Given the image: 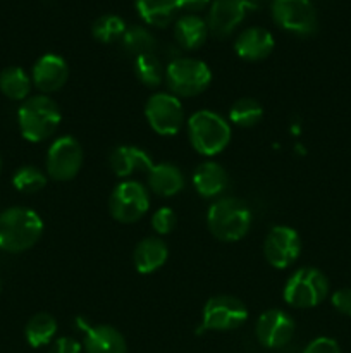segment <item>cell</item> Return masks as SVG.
<instances>
[{
    "mask_svg": "<svg viewBox=\"0 0 351 353\" xmlns=\"http://www.w3.org/2000/svg\"><path fill=\"white\" fill-rule=\"evenodd\" d=\"M43 234V221L26 207H10L0 214V250L21 254L34 247Z\"/></svg>",
    "mask_w": 351,
    "mask_h": 353,
    "instance_id": "obj_1",
    "label": "cell"
},
{
    "mask_svg": "<svg viewBox=\"0 0 351 353\" xmlns=\"http://www.w3.org/2000/svg\"><path fill=\"white\" fill-rule=\"evenodd\" d=\"M62 121L57 102L47 95L28 97L17 110V124L24 140L40 143L57 131Z\"/></svg>",
    "mask_w": 351,
    "mask_h": 353,
    "instance_id": "obj_2",
    "label": "cell"
},
{
    "mask_svg": "<svg viewBox=\"0 0 351 353\" xmlns=\"http://www.w3.org/2000/svg\"><path fill=\"white\" fill-rule=\"evenodd\" d=\"M251 210L241 199L227 196L212 203L206 214V224L213 238L226 243L241 240L251 228Z\"/></svg>",
    "mask_w": 351,
    "mask_h": 353,
    "instance_id": "obj_3",
    "label": "cell"
},
{
    "mask_svg": "<svg viewBox=\"0 0 351 353\" xmlns=\"http://www.w3.org/2000/svg\"><path fill=\"white\" fill-rule=\"evenodd\" d=\"M188 134L198 154L212 157L220 154L231 141V126L212 110H198L188 121Z\"/></svg>",
    "mask_w": 351,
    "mask_h": 353,
    "instance_id": "obj_4",
    "label": "cell"
},
{
    "mask_svg": "<svg viewBox=\"0 0 351 353\" xmlns=\"http://www.w3.org/2000/svg\"><path fill=\"white\" fill-rule=\"evenodd\" d=\"M329 293V279L315 268H301L289 276L284 286V300L295 309H312L322 303Z\"/></svg>",
    "mask_w": 351,
    "mask_h": 353,
    "instance_id": "obj_5",
    "label": "cell"
},
{
    "mask_svg": "<svg viewBox=\"0 0 351 353\" xmlns=\"http://www.w3.org/2000/svg\"><path fill=\"white\" fill-rule=\"evenodd\" d=\"M165 81L174 95L196 97L205 92L212 81L210 68L198 59H176L165 69Z\"/></svg>",
    "mask_w": 351,
    "mask_h": 353,
    "instance_id": "obj_6",
    "label": "cell"
},
{
    "mask_svg": "<svg viewBox=\"0 0 351 353\" xmlns=\"http://www.w3.org/2000/svg\"><path fill=\"white\" fill-rule=\"evenodd\" d=\"M148 207H150V196L147 188L141 183L131 179L119 183L109 199L110 216L124 224L140 221L147 214Z\"/></svg>",
    "mask_w": 351,
    "mask_h": 353,
    "instance_id": "obj_7",
    "label": "cell"
},
{
    "mask_svg": "<svg viewBox=\"0 0 351 353\" xmlns=\"http://www.w3.org/2000/svg\"><path fill=\"white\" fill-rule=\"evenodd\" d=\"M248 319V309L240 299L231 295L212 296L203 307V331H233Z\"/></svg>",
    "mask_w": 351,
    "mask_h": 353,
    "instance_id": "obj_8",
    "label": "cell"
},
{
    "mask_svg": "<svg viewBox=\"0 0 351 353\" xmlns=\"http://www.w3.org/2000/svg\"><path fill=\"white\" fill-rule=\"evenodd\" d=\"M145 116L155 133L172 137L184 123V109L181 100L171 93H155L147 100Z\"/></svg>",
    "mask_w": 351,
    "mask_h": 353,
    "instance_id": "obj_9",
    "label": "cell"
},
{
    "mask_svg": "<svg viewBox=\"0 0 351 353\" xmlns=\"http://www.w3.org/2000/svg\"><path fill=\"white\" fill-rule=\"evenodd\" d=\"M83 165V148L74 137H58L47 152V172L55 181L76 178Z\"/></svg>",
    "mask_w": 351,
    "mask_h": 353,
    "instance_id": "obj_10",
    "label": "cell"
},
{
    "mask_svg": "<svg viewBox=\"0 0 351 353\" xmlns=\"http://www.w3.org/2000/svg\"><path fill=\"white\" fill-rule=\"evenodd\" d=\"M272 17L279 28L301 37L317 30V12L310 0H274Z\"/></svg>",
    "mask_w": 351,
    "mask_h": 353,
    "instance_id": "obj_11",
    "label": "cell"
},
{
    "mask_svg": "<svg viewBox=\"0 0 351 353\" xmlns=\"http://www.w3.org/2000/svg\"><path fill=\"white\" fill-rule=\"evenodd\" d=\"M264 254L272 268H289L301 254L299 234L289 226H274L264 241Z\"/></svg>",
    "mask_w": 351,
    "mask_h": 353,
    "instance_id": "obj_12",
    "label": "cell"
},
{
    "mask_svg": "<svg viewBox=\"0 0 351 353\" xmlns=\"http://www.w3.org/2000/svg\"><path fill=\"white\" fill-rule=\"evenodd\" d=\"M253 7L250 0H212L206 19L209 31L213 37H227L243 23Z\"/></svg>",
    "mask_w": 351,
    "mask_h": 353,
    "instance_id": "obj_13",
    "label": "cell"
},
{
    "mask_svg": "<svg viewBox=\"0 0 351 353\" xmlns=\"http://www.w3.org/2000/svg\"><path fill=\"white\" fill-rule=\"evenodd\" d=\"M295 336V321L281 309L265 310L257 321V338L265 348H282Z\"/></svg>",
    "mask_w": 351,
    "mask_h": 353,
    "instance_id": "obj_14",
    "label": "cell"
},
{
    "mask_svg": "<svg viewBox=\"0 0 351 353\" xmlns=\"http://www.w3.org/2000/svg\"><path fill=\"white\" fill-rule=\"evenodd\" d=\"M69 78L67 62L57 54H45L34 62L31 81L41 93L58 92Z\"/></svg>",
    "mask_w": 351,
    "mask_h": 353,
    "instance_id": "obj_15",
    "label": "cell"
},
{
    "mask_svg": "<svg viewBox=\"0 0 351 353\" xmlns=\"http://www.w3.org/2000/svg\"><path fill=\"white\" fill-rule=\"evenodd\" d=\"M234 50H236L237 57L244 59V61H262L274 50V37L265 28L251 26L240 33V37L234 41Z\"/></svg>",
    "mask_w": 351,
    "mask_h": 353,
    "instance_id": "obj_16",
    "label": "cell"
},
{
    "mask_svg": "<svg viewBox=\"0 0 351 353\" xmlns=\"http://www.w3.org/2000/svg\"><path fill=\"white\" fill-rule=\"evenodd\" d=\"M110 168L119 178H129L136 172H150L153 168V161L150 155L141 148L133 145H120L112 150L109 157Z\"/></svg>",
    "mask_w": 351,
    "mask_h": 353,
    "instance_id": "obj_17",
    "label": "cell"
},
{
    "mask_svg": "<svg viewBox=\"0 0 351 353\" xmlns=\"http://www.w3.org/2000/svg\"><path fill=\"white\" fill-rule=\"evenodd\" d=\"M193 186L200 196L212 199L226 192L229 186V176L226 169L217 162H203L193 172Z\"/></svg>",
    "mask_w": 351,
    "mask_h": 353,
    "instance_id": "obj_18",
    "label": "cell"
},
{
    "mask_svg": "<svg viewBox=\"0 0 351 353\" xmlns=\"http://www.w3.org/2000/svg\"><path fill=\"white\" fill-rule=\"evenodd\" d=\"M86 353H127V345L123 334L112 326L100 324L85 330Z\"/></svg>",
    "mask_w": 351,
    "mask_h": 353,
    "instance_id": "obj_19",
    "label": "cell"
},
{
    "mask_svg": "<svg viewBox=\"0 0 351 353\" xmlns=\"http://www.w3.org/2000/svg\"><path fill=\"white\" fill-rule=\"evenodd\" d=\"M167 245H165V241L162 238H145L134 248V268L141 274H151V272L160 269L167 262Z\"/></svg>",
    "mask_w": 351,
    "mask_h": 353,
    "instance_id": "obj_20",
    "label": "cell"
},
{
    "mask_svg": "<svg viewBox=\"0 0 351 353\" xmlns=\"http://www.w3.org/2000/svg\"><path fill=\"white\" fill-rule=\"evenodd\" d=\"M148 186L158 196H174L184 188V174L171 162L153 164L148 172Z\"/></svg>",
    "mask_w": 351,
    "mask_h": 353,
    "instance_id": "obj_21",
    "label": "cell"
},
{
    "mask_svg": "<svg viewBox=\"0 0 351 353\" xmlns=\"http://www.w3.org/2000/svg\"><path fill=\"white\" fill-rule=\"evenodd\" d=\"M209 24L196 14H186L179 17L174 26V34L178 43L186 50H196L205 43L209 37Z\"/></svg>",
    "mask_w": 351,
    "mask_h": 353,
    "instance_id": "obj_22",
    "label": "cell"
},
{
    "mask_svg": "<svg viewBox=\"0 0 351 353\" xmlns=\"http://www.w3.org/2000/svg\"><path fill=\"white\" fill-rule=\"evenodd\" d=\"M136 10L150 26L164 28L174 19L178 0H136Z\"/></svg>",
    "mask_w": 351,
    "mask_h": 353,
    "instance_id": "obj_23",
    "label": "cell"
},
{
    "mask_svg": "<svg viewBox=\"0 0 351 353\" xmlns=\"http://www.w3.org/2000/svg\"><path fill=\"white\" fill-rule=\"evenodd\" d=\"M0 92L10 100H26L31 92V78L17 65H10L0 72Z\"/></svg>",
    "mask_w": 351,
    "mask_h": 353,
    "instance_id": "obj_24",
    "label": "cell"
},
{
    "mask_svg": "<svg viewBox=\"0 0 351 353\" xmlns=\"http://www.w3.org/2000/svg\"><path fill=\"white\" fill-rule=\"evenodd\" d=\"M55 333H57V321L47 312H40L31 317L26 324V330H24L26 341L33 348L45 347V345L50 343Z\"/></svg>",
    "mask_w": 351,
    "mask_h": 353,
    "instance_id": "obj_25",
    "label": "cell"
},
{
    "mask_svg": "<svg viewBox=\"0 0 351 353\" xmlns=\"http://www.w3.org/2000/svg\"><path fill=\"white\" fill-rule=\"evenodd\" d=\"M120 45L129 55H134V59L145 54H153L157 47V40L153 34L143 26H129L126 33L120 38Z\"/></svg>",
    "mask_w": 351,
    "mask_h": 353,
    "instance_id": "obj_26",
    "label": "cell"
},
{
    "mask_svg": "<svg viewBox=\"0 0 351 353\" xmlns=\"http://www.w3.org/2000/svg\"><path fill=\"white\" fill-rule=\"evenodd\" d=\"M264 117V107L255 99H240L229 110V121L240 128H253Z\"/></svg>",
    "mask_w": 351,
    "mask_h": 353,
    "instance_id": "obj_27",
    "label": "cell"
},
{
    "mask_svg": "<svg viewBox=\"0 0 351 353\" xmlns=\"http://www.w3.org/2000/svg\"><path fill=\"white\" fill-rule=\"evenodd\" d=\"M134 74L140 79L141 85L148 86V88H155L165 78L162 62L155 54H145L134 59Z\"/></svg>",
    "mask_w": 351,
    "mask_h": 353,
    "instance_id": "obj_28",
    "label": "cell"
},
{
    "mask_svg": "<svg viewBox=\"0 0 351 353\" xmlns=\"http://www.w3.org/2000/svg\"><path fill=\"white\" fill-rule=\"evenodd\" d=\"M126 30L127 26L124 19L116 14H103L92 26L93 37L102 43H114V41L120 40Z\"/></svg>",
    "mask_w": 351,
    "mask_h": 353,
    "instance_id": "obj_29",
    "label": "cell"
},
{
    "mask_svg": "<svg viewBox=\"0 0 351 353\" xmlns=\"http://www.w3.org/2000/svg\"><path fill=\"white\" fill-rule=\"evenodd\" d=\"M12 185L17 192L36 193L47 186V176L34 165H23L14 174Z\"/></svg>",
    "mask_w": 351,
    "mask_h": 353,
    "instance_id": "obj_30",
    "label": "cell"
},
{
    "mask_svg": "<svg viewBox=\"0 0 351 353\" xmlns=\"http://www.w3.org/2000/svg\"><path fill=\"white\" fill-rule=\"evenodd\" d=\"M178 224V216L172 209L169 207H162L157 212L151 216V228L157 231L158 234H169L172 233V230Z\"/></svg>",
    "mask_w": 351,
    "mask_h": 353,
    "instance_id": "obj_31",
    "label": "cell"
},
{
    "mask_svg": "<svg viewBox=\"0 0 351 353\" xmlns=\"http://www.w3.org/2000/svg\"><path fill=\"white\" fill-rule=\"evenodd\" d=\"M303 353H341V348L337 341L332 340V338L320 336L317 340L310 341Z\"/></svg>",
    "mask_w": 351,
    "mask_h": 353,
    "instance_id": "obj_32",
    "label": "cell"
},
{
    "mask_svg": "<svg viewBox=\"0 0 351 353\" xmlns=\"http://www.w3.org/2000/svg\"><path fill=\"white\" fill-rule=\"evenodd\" d=\"M332 307L343 316L351 317V288H341L330 299Z\"/></svg>",
    "mask_w": 351,
    "mask_h": 353,
    "instance_id": "obj_33",
    "label": "cell"
},
{
    "mask_svg": "<svg viewBox=\"0 0 351 353\" xmlns=\"http://www.w3.org/2000/svg\"><path fill=\"white\" fill-rule=\"evenodd\" d=\"M50 353H81V343L74 338H58L52 345Z\"/></svg>",
    "mask_w": 351,
    "mask_h": 353,
    "instance_id": "obj_34",
    "label": "cell"
},
{
    "mask_svg": "<svg viewBox=\"0 0 351 353\" xmlns=\"http://www.w3.org/2000/svg\"><path fill=\"white\" fill-rule=\"evenodd\" d=\"M212 3V0H178V9L186 10V12H200L206 9Z\"/></svg>",
    "mask_w": 351,
    "mask_h": 353,
    "instance_id": "obj_35",
    "label": "cell"
},
{
    "mask_svg": "<svg viewBox=\"0 0 351 353\" xmlns=\"http://www.w3.org/2000/svg\"><path fill=\"white\" fill-rule=\"evenodd\" d=\"M0 172H2V159H0Z\"/></svg>",
    "mask_w": 351,
    "mask_h": 353,
    "instance_id": "obj_36",
    "label": "cell"
}]
</instances>
